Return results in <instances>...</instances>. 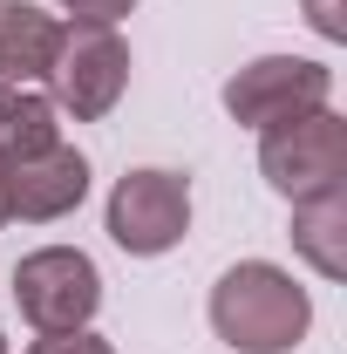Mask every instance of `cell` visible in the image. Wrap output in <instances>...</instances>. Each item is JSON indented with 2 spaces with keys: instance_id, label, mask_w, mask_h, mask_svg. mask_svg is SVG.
I'll use <instances>...</instances> for the list:
<instances>
[{
  "instance_id": "obj_12",
  "label": "cell",
  "mask_w": 347,
  "mask_h": 354,
  "mask_svg": "<svg viewBox=\"0 0 347 354\" xmlns=\"http://www.w3.org/2000/svg\"><path fill=\"white\" fill-rule=\"evenodd\" d=\"M62 7H68L75 21H95V28H116V21L130 14L136 0H62Z\"/></svg>"
},
{
  "instance_id": "obj_8",
  "label": "cell",
  "mask_w": 347,
  "mask_h": 354,
  "mask_svg": "<svg viewBox=\"0 0 347 354\" xmlns=\"http://www.w3.org/2000/svg\"><path fill=\"white\" fill-rule=\"evenodd\" d=\"M55 55H62V21L28 0H0V82L7 88L48 82Z\"/></svg>"
},
{
  "instance_id": "obj_3",
  "label": "cell",
  "mask_w": 347,
  "mask_h": 354,
  "mask_svg": "<svg viewBox=\"0 0 347 354\" xmlns=\"http://www.w3.org/2000/svg\"><path fill=\"white\" fill-rule=\"evenodd\" d=\"M14 307L28 313L35 334H75L102 307V272L75 245H41L14 266Z\"/></svg>"
},
{
  "instance_id": "obj_5",
  "label": "cell",
  "mask_w": 347,
  "mask_h": 354,
  "mask_svg": "<svg viewBox=\"0 0 347 354\" xmlns=\"http://www.w3.org/2000/svg\"><path fill=\"white\" fill-rule=\"evenodd\" d=\"M327 95H334V68H320L306 55H259L225 82V109L245 130H272L306 109H327Z\"/></svg>"
},
{
  "instance_id": "obj_14",
  "label": "cell",
  "mask_w": 347,
  "mask_h": 354,
  "mask_svg": "<svg viewBox=\"0 0 347 354\" xmlns=\"http://www.w3.org/2000/svg\"><path fill=\"white\" fill-rule=\"evenodd\" d=\"M0 225H7V164H0Z\"/></svg>"
},
{
  "instance_id": "obj_9",
  "label": "cell",
  "mask_w": 347,
  "mask_h": 354,
  "mask_svg": "<svg viewBox=\"0 0 347 354\" xmlns=\"http://www.w3.org/2000/svg\"><path fill=\"white\" fill-rule=\"evenodd\" d=\"M293 245L306 252V266L320 279H341L347 272V191H327V198H300L293 205Z\"/></svg>"
},
{
  "instance_id": "obj_15",
  "label": "cell",
  "mask_w": 347,
  "mask_h": 354,
  "mask_svg": "<svg viewBox=\"0 0 347 354\" xmlns=\"http://www.w3.org/2000/svg\"><path fill=\"white\" fill-rule=\"evenodd\" d=\"M0 354H7V341H0Z\"/></svg>"
},
{
  "instance_id": "obj_1",
  "label": "cell",
  "mask_w": 347,
  "mask_h": 354,
  "mask_svg": "<svg viewBox=\"0 0 347 354\" xmlns=\"http://www.w3.org/2000/svg\"><path fill=\"white\" fill-rule=\"evenodd\" d=\"M212 327H218L225 348L286 354V348L306 341L313 300H306V286H293V272H279V266H265V259H245L212 286Z\"/></svg>"
},
{
  "instance_id": "obj_11",
  "label": "cell",
  "mask_w": 347,
  "mask_h": 354,
  "mask_svg": "<svg viewBox=\"0 0 347 354\" xmlns=\"http://www.w3.org/2000/svg\"><path fill=\"white\" fill-rule=\"evenodd\" d=\"M28 354H116L102 334H88V327H75V334H41Z\"/></svg>"
},
{
  "instance_id": "obj_7",
  "label": "cell",
  "mask_w": 347,
  "mask_h": 354,
  "mask_svg": "<svg viewBox=\"0 0 347 354\" xmlns=\"http://www.w3.org/2000/svg\"><path fill=\"white\" fill-rule=\"evenodd\" d=\"M82 198H88V157H82V150H68V143L7 164V218L48 225V218H68Z\"/></svg>"
},
{
  "instance_id": "obj_6",
  "label": "cell",
  "mask_w": 347,
  "mask_h": 354,
  "mask_svg": "<svg viewBox=\"0 0 347 354\" xmlns=\"http://www.w3.org/2000/svg\"><path fill=\"white\" fill-rule=\"evenodd\" d=\"M191 232V184L177 171H130L109 191V239L130 259H157Z\"/></svg>"
},
{
  "instance_id": "obj_10",
  "label": "cell",
  "mask_w": 347,
  "mask_h": 354,
  "mask_svg": "<svg viewBox=\"0 0 347 354\" xmlns=\"http://www.w3.org/2000/svg\"><path fill=\"white\" fill-rule=\"evenodd\" d=\"M62 109L35 95V88H7L0 82V164H21V157H41L62 143Z\"/></svg>"
},
{
  "instance_id": "obj_4",
  "label": "cell",
  "mask_w": 347,
  "mask_h": 354,
  "mask_svg": "<svg viewBox=\"0 0 347 354\" xmlns=\"http://www.w3.org/2000/svg\"><path fill=\"white\" fill-rule=\"evenodd\" d=\"M48 82H55V109L62 116L102 123L123 102V88H130V48L116 41V28H95V21L62 28V55H55Z\"/></svg>"
},
{
  "instance_id": "obj_13",
  "label": "cell",
  "mask_w": 347,
  "mask_h": 354,
  "mask_svg": "<svg viewBox=\"0 0 347 354\" xmlns=\"http://www.w3.org/2000/svg\"><path fill=\"white\" fill-rule=\"evenodd\" d=\"M306 21H313L327 41H347V0H306Z\"/></svg>"
},
{
  "instance_id": "obj_2",
  "label": "cell",
  "mask_w": 347,
  "mask_h": 354,
  "mask_svg": "<svg viewBox=\"0 0 347 354\" xmlns=\"http://www.w3.org/2000/svg\"><path fill=\"white\" fill-rule=\"evenodd\" d=\"M259 171H265V184L286 191L293 205L341 191L347 184V123L334 109H306L293 123L259 130Z\"/></svg>"
}]
</instances>
